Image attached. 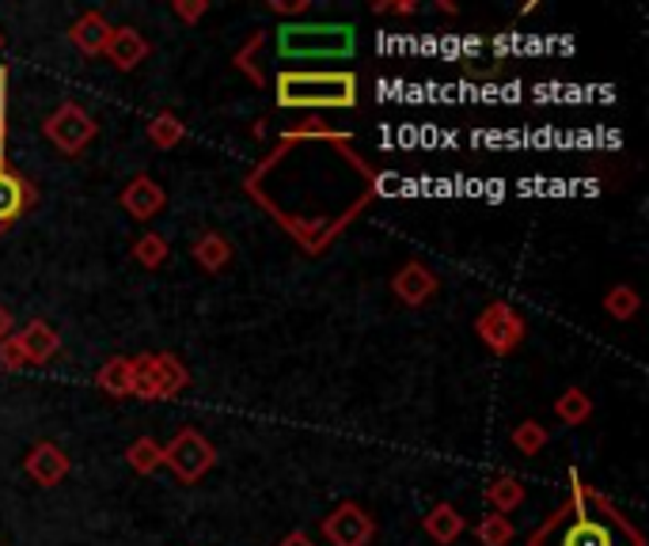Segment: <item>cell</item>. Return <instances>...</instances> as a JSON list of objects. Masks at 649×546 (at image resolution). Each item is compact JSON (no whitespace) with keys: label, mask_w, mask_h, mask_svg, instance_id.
Masks as SVG:
<instances>
[{"label":"cell","mask_w":649,"mask_h":546,"mask_svg":"<svg viewBox=\"0 0 649 546\" xmlns=\"http://www.w3.org/2000/svg\"><path fill=\"white\" fill-rule=\"evenodd\" d=\"M380 175L350 133L327 122L286 130L247 172L244 194L278 224L305 255H323L369 209Z\"/></svg>","instance_id":"1"},{"label":"cell","mask_w":649,"mask_h":546,"mask_svg":"<svg viewBox=\"0 0 649 546\" xmlns=\"http://www.w3.org/2000/svg\"><path fill=\"white\" fill-rule=\"evenodd\" d=\"M566 482L570 490L563 505L544 516V524L528 535V546H646L635 521L600 486L585 482L581 471L570 467Z\"/></svg>","instance_id":"2"},{"label":"cell","mask_w":649,"mask_h":546,"mask_svg":"<svg viewBox=\"0 0 649 546\" xmlns=\"http://www.w3.org/2000/svg\"><path fill=\"white\" fill-rule=\"evenodd\" d=\"M274 100L286 111H350L358 106V76L346 69H281Z\"/></svg>","instance_id":"3"},{"label":"cell","mask_w":649,"mask_h":546,"mask_svg":"<svg viewBox=\"0 0 649 546\" xmlns=\"http://www.w3.org/2000/svg\"><path fill=\"white\" fill-rule=\"evenodd\" d=\"M274 50L278 58L292 61H346L358 50V31L353 23H281L274 31Z\"/></svg>","instance_id":"4"},{"label":"cell","mask_w":649,"mask_h":546,"mask_svg":"<svg viewBox=\"0 0 649 546\" xmlns=\"http://www.w3.org/2000/svg\"><path fill=\"white\" fill-rule=\"evenodd\" d=\"M164 463L175 471V478L194 486V482H202L213 471L217 447H213L198 429H179V433L164 444Z\"/></svg>","instance_id":"5"},{"label":"cell","mask_w":649,"mask_h":546,"mask_svg":"<svg viewBox=\"0 0 649 546\" xmlns=\"http://www.w3.org/2000/svg\"><path fill=\"white\" fill-rule=\"evenodd\" d=\"M475 334H478V342L491 349L494 357H509L513 349L524 342L528 327H524V319L517 316V308H513V303L494 300V303H486V308L478 311Z\"/></svg>","instance_id":"6"},{"label":"cell","mask_w":649,"mask_h":546,"mask_svg":"<svg viewBox=\"0 0 649 546\" xmlns=\"http://www.w3.org/2000/svg\"><path fill=\"white\" fill-rule=\"evenodd\" d=\"M95 130H100V125H95V119L80 103H61L58 111L42 122L47 141L58 152H65V156H80V152L87 148V141L95 137Z\"/></svg>","instance_id":"7"},{"label":"cell","mask_w":649,"mask_h":546,"mask_svg":"<svg viewBox=\"0 0 649 546\" xmlns=\"http://www.w3.org/2000/svg\"><path fill=\"white\" fill-rule=\"evenodd\" d=\"M323 535L331 546H369L372 535H377V521L361 505L346 501V505H338L323 521Z\"/></svg>","instance_id":"8"},{"label":"cell","mask_w":649,"mask_h":546,"mask_svg":"<svg viewBox=\"0 0 649 546\" xmlns=\"http://www.w3.org/2000/svg\"><path fill=\"white\" fill-rule=\"evenodd\" d=\"M34 198H39V190H34L20 172L0 164V231L12 228V224L34 205Z\"/></svg>","instance_id":"9"},{"label":"cell","mask_w":649,"mask_h":546,"mask_svg":"<svg viewBox=\"0 0 649 546\" xmlns=\"http://www.w3.org/2000/svg\"><path fill=\"white\" fill-rule=\"evenodd\" d=\"M164 205H167V194L153 175H133L126 183V190H122V209H126L133 220H153L164 213Z\"/></svg>","instance_id":"10"},{"label":"cell","mask_w":649,"mask_h":546,"mask_svg":"<svg viewBox=\"0 0 649 546\" xmlns=\"http://www.w3.org/2000/svg\"><path fill=\"white\" fill-rule=\"evenodd\" d=\"M391 292H395L406 308H422V303L437 292V274L422 262H406V266H399L395 277H391Z\"/></svg>","instance_id":"11"},{"label":"cell","mask_w":649,"mask_h":546,"mask_svg":"<svg viewBox=\"0 0 649 546\" xmlns=\"http://www.w3.org/2000/svg\"><path fill=\"white\" fill-rule=\"evenodd\" d=\"M106 61H111L119 73H133V69L141 65V61L153 53L148 47V39L141 31H133V27H114L111 31V42H106Z\"/></svg>","instance_id":"12"},{"label":"cell","mask_w":649,"mask_h":546,"mask_svg":"<svg viewBox=\"0 0 649 546\" xmlns=\"http://www.w3.org/2000/svg\"><path fill=\"white\" fill-rule=\"evenodd\" d=\"M145 369L148 380H153L156 399H175L190 383V372H186V364L175 353H145Z\"/></svg>","instance_id":"13"},{"label":"cell","mask_w":649,"mask_h":546,"mask_svg":"<svg viewBox=\"0 0 649 546\" xmlns=\"http://www.w3.org/2000/svg\"><path fill=\"white\" fill-rule=\"evenodd\" d=\"M23 467H27V474H31V482H39V486H58V482L69 474V455L61 452L58 444L42 441L27 452Z\"/></svg>","instance_id":"14"},{"label":"cell","mask_w":649,"mask_h":546,"mask_svg":"<svg viewBox=\"0 0 649 546\" xmlns=\"http://www.w3.org/2000/svg\"><path fill=\"white\" fill-rule=\"evenodd\" d=\"M111 31L114 27L106 23L103 12H84L73 27H69V42H73L84 58H100L106 50V42H111Z\"/></svg>","instance_id":"15"},{"label":"cell","mask_w":649,"mask_h":546,"mask_svg":"<svg viewBox=\"0 0 649 546\" xmlns=\"http://www.w3.org/2000/svg\"><path fill=\"white\" fill-rule=\"evenodd\" d=\"M20 346H23V357H27V364H47L58 357V349H61V338H58V330H53L50 323H42V319H31L20 334Z\"/></svg>","instance_id":"16"},{"label":"cell","mask_w":649,"mask_h":546,"mask_svg":"<svg viewBox=\"0 0 649 546\" xmlns=\"http://www.w3.org/2000/svg\"><path fill=\"white\" fill-rule=\"evenodd\" d=\"M422 527H425V535H430V539L437 546H449V543H456L460 535H464V516H460L456 505L441 501V505H433L430 513L422 516Z\"/></svg>","instance_id":"17"},{"label":"cell","mask_w":649,"mask_h":546,"mask_svg":"<svg viewBox=\"0 0 649 546\" xmlns=\"http://www.w3.org/2000/svg\"><path fill=\"white\" fill-rule=\"evenodd\" d=\"M190 258L206 274H220L228 262H233V244H228L220 231H202V236L194 239V247H190Z\"/></svg>","instance_id":"18"},{"label":"cell","mask_w":649,"mask_h":546,"mask_svg":"<svg viewBox=\"0 0 649 546\" xmlns=\"http://www.w3.org/2000/svg\"><path fill=\"white\" fill-rule=\"evenodd\" d=\"M95 388L111 399H130V391H133V361L130 357H111V361H103V369L95 372Z\"/></svg>","instance_id":"19"},{"label":"cell","mask_w":649,"mask_h":546,"mask_svg":"<svg viewBox=\"0 0 649 546\" xmlns=\"http://www.w3.org/2000/svg\"><path fill=\"white\" fill-rule=\"evenodd\" d=\"M486 505H491V513L497 516H505V513H513V508L524 501V482L521 478H513V474H497V478L486 482Z\"/></svg>","instance_id":"20"},{"label":"cell","mask_w":649,"mask_h":546,"mask_svg":"<svg viewBox=\"0 0 649 546\" xmlns=\"http://www.w3.org/2000/svg\"><path fill=\"white\" fill-rule=\"evenodd\" d=\"M555 414L563 425H585L593 418V399L589 391L581 388H566L563 395L555 399Z\"/></svg>","instance_id":"21"},{"label":"cell","mask_w":649,"mask_h":546,"mask_svg":"<svg viewBox=\"0 0 649 546\" xmlns=\"http://www.w3.org/2000/svg\"><path fill=\"white\" fill-rule=\"evenodd\" d=\"M126 463L133 474H153L164 467V444H156L153 436H137V441L126 447Z\"/></svg>","instance_id":"22"},{"label":"cell","mask_w":649,"mask_h":546,"mask_svg":"<svg viewBox=\"0 0 649 546\" xmlns=\"http://www.w3.org/2000/svg\"><path fill=\"white\" fill-rule=\"evenodd\" d=\"M266 47V31H255L251 39L244 42V47L236 50V69L239 73H244L247 80H251L255 87H262L266 84V76H262V69H259V50Z\"/></svg>","instance_id":"23"},{"label":"cell","mask_w":649,"mask_h":546,"mask_svg":"<svg viewBox=\"0 0 649 546\" xmlns=\"http://www.w3.org/2000/svg\"><path fill=\"white\" fill-rule=\"evenodd\" d=\"M183 137H186V125L175 119L172 111H164V114H156L153 122H148V141H153L156 148H175V145H183Z\"/></svg>","instance_id":"24"},{"label":"cell","mask_w":649,"mask_h":546,"mask_svg":"<svg viewBox=\"0 0 649 546\" xmlns=\"http://www.w3.org/2000/svg\"><path fill=\"white\" fill-rule=\"evenodd\" d=\"M167 255H172V247H167V239L159 236V231H145L141 239H133V258H137L145 270H156V266H164Z\"/></svg>","instance_id":"25"},{"label":"cell","mask_w":649,"mask_h":546,"mask_svg":"<svg viewBox=\"0 0 649 546\" xmlns=\"http://www.w3.org/2000/svg\"><path fill=\"white\" fill-rule=\"evenodd\" d=\"M638 292L630 289V285H616V289H608V297H604V311H608L611 319H619V323H627V319L638 316Z\"/></svg>","instance_id":"26"},{"label":"cell","mask_w":649,"mask_h":546,"mask_svg":"<svg viewBox=\"0 0 649 546\" xmlns=\"http://www.w3.org/2000/svg\"><path fill=\"white\" fill-rule=\"evenodd\" d=\"M475 535H478V546H509L517 532H513L509 516L491 513V516H483V521H478Z\"/></svg>","instance_id":"27"},{"label":"cell","mask_w":649,"mask_h":546,"mask_svg":"<svg viewBox=\"0 0 649 546\" xmlns=\"http://www.w3.org/2000/svg\"><path fill=\"white\" fill-rule=\"evenodd\" d=\"M513 447H517L521 455H536L547 447V429L536 422V418H528V422H521L513 429Z\"/></svg>","instance_id":"28"},{"label":"cell","mask_w":649,"mask_h":546,"mask_svg":"<svg viewBox=\"0 0 649 546\" xmlns=\"http://www.w3.org/2000/svg\"><path fill=\"white\" fill-rule=\"evenodd\" d=\"M0 369H8V372H16V369H27V357H23V346H20V338H4L0 342Z\"/></svg>","instance_id":"29"},{"label":"cell","mask_w":649,"mask_h":546,"mask_svg":"<svg viewBox=\"0 0 649 546\" xmlns=\"http://www.w3.org/2000/svg\"><path fill=\"white\" fill-rule=\"evenodd\" d=\"M8 87H12V73L0 69V164H4V137H8Z\"/></svg>","instance_id":"30"},{"label":"cell","mask_w":649,"mask_h":546,"mask_svg":"<svg viewBox=\"0 0 649 546\" xmlns=\"http://www.w3.org/2000/svg\"><path fill=\"white\" fill-rule=\"evenodd\" d=\"M172 8H175V16H179L183 23H190V27H194V23L202 20V16L209 12V0H175Z\"/></svg>","instance_id":"31"},{"label":"cell","mask_w":649,"mask_h":546,"mask_svg":"<svg viewBox=\"0 0 649 546\" xmlns=\"http://www.w3.org/2000/svg\"><path fill=\"white\" fill-rule=\"evenodd\" d=\"M312 8V0H270V12L278 16H305Z\"/></svg>","instance_id":"32"},{"label":"cell","mask_w":649,"mask_h":546,"mask_svg":"<svg viewBox=\"0 0 649 546\" xmlns=\"http://www.w3.org/2000/svg\"><path fill=\"white\" fill-rule=\"evenodd\" d=\"M372 12H395V16H411V12H418V4H414V0H377V4H372Z\"/></svg>","instance_id":"33"},{"label":"cell","mask_w":649,"mask_h":546,"mask_svg":"<svg viewBox=\"0 0 649 546\" xmlns=\"http://www.w3.org/2000/svg\"><path fill=\"white\" fill-rule=\"evenodd\" d=\"M12 334H16V330H12V311L0 303V342H4V338H12Z\"/></svg>","instance_id":"34"},{"label":"cell","mask_w":649,"mask_h":546,"mask_svg":"<svg viewBox=\"0 0 649 546\" xmlns=\"http://www.w3.org/2000/svg\"><path fill=\"white\" fill-rule=\"evenodd\" d=\"M278 546H316V543H312V539H308V535H305V532H289V535H286V539H281Z\"/></svg>","instance_id":"35"}]
</instances>
